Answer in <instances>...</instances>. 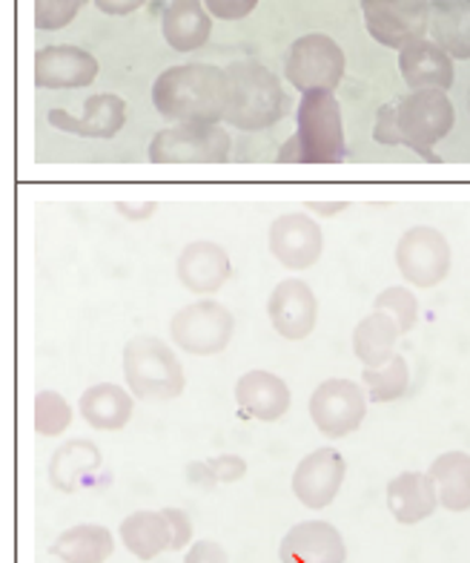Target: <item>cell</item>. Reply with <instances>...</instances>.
<instances>
[{"label": "cell", "instance_id": "obj_6", "mask_svg": "<svg viewBox=\"0 0 470 563\" xmlns=\"http://www.w3.org/2000/svg\"><path fill=\"white\" fill-rule=\"evenodd\" d=\"M169 336L178 351L190 356H215L227 351L235 336V317L227 305L201 297L199 302L178 308L169 319Z\"/></svg>", "mask_w": 470, "mask_h": 563}, {"label": "cell", "instance_id": "obj_12", "mask_svg": "<svg viewBox=\"0 0 470 563\" xmlns=\"http://www.w3.org/2000/svg\"><path fill=\"white\" fill-rule=\"evenodd\" d=\"M267 245L272 260L287 271H307L316 265L324 253L322 224L307 213L276 216L267 230Z\"/></svg>", "mask_w": 470, "mask_h": 563}, {"label": "cell", "instance_id": "obj_21", "mask_svg": "<svg viewBox=\"0 0 470 563\" xmlns=\"http://www.w3.org/2000/svg\"><path fill=\"white\" fill-rule=\"evenodd\" d=\"M161 32L169 49L195 53L213 35V15L204 0H169L161 15Z\"/></svg>", "mask_w": 470, "mask_h": 563}, {"label": "cell", "instance_id": "obj_11", "mask_svg": "<svg viewBox=\"0 0 470 563\" xmlns=\"http://www.w3.org/2000/svg\"><path fill=\"white\" fill-rule=\"evenodd\" d=\"M361 15L376 44L402 49L430 32V0H361Z\"/></svg>", "mask_w": 470, "mask_h": 563}, {"label": "cell", "instance_id": "obj_10", "mask_svg": "<svg viewBox=\"0 0 470 563\" xmlns=\"http://www.w3.org/2000/svg\"><path fill=\"white\" fill-rule=\"evenodd\" d=\"M368 391L347 377H331L310 394V420L324 438L338 440L361 429L368 417Z\"/></svg>", "mask_w": 470, "mask_h": 563}, {"label": "cell", "instance_id": "obj_8", "mask_svg": "<svg viewBox=\"0 0 470 563\" xmlns=\"http://www.w3.org/2000/svg\"><path fill=\"white\" fill-rule=\"evenodd\" d=\"M345 73V49L331 35H324V32H310V35H302L299 41H293L284 60V78L302 96L304 92H316V89L336 92Z\"/></svg>", "mask_w": 470, "mask_h": 563}, {"label": "cell", "instance_id": "obj_20", "mask_svg": "<svg viewBox=\"0 0 470 563\" xmlns=\"http://www.w3.org/2000/svg\"><path fill=\"white\" fill-rule=\"evenodd\" d=\"M399 73L407 89H445L456 81L454 55L439 46L434 37H419L399 49Z\"/></svg>", "mask_w": 470, "mask_h": 563}, {"label": "cell", "instance_id": "obj_19", "mask_svg": "<svg viewBox=\"0 0 470 563\" xmlns=\"http://www.w3.org/2000/svg\"><path fill=\"white\" fill-rule=\"evenodd\" d=\"M290 386L272 371L253 368L235 383V406L256 422H279L290 411Z\"/></svg>", "mask_w": 470, "mask_h": 563}, {"label": "cell", "instance_id": "obj_42", "mask_svg": "<svg viewBox=\"0 0 470 563\" xmlns=\"http://www.w3.org/2000/svg\"><path fill=\"white\" fill-rule=\"evenodd\" d=\"M307 210L324 216V219H336L338 213L347 210V201H307Z\"/></svg>", "mask_w": 470, "mask_h": 563}, {"label": "cell", "instance_id": "obj_32", "mask_svg": "<svg viewBox=\"0 0 470 563\" xmlns=\"http://www.w3.org/2000/svg\"><path fill=\"white\" fill-rule=\"evenodd\" d=\"M373 308L396 319L402 336L411 334L416 322H419V299H416V294L411 288H404V285H390V288H384L373 299Z\"/></svg>", "mask_w": 470, "mask_h": 563}, {"label": "cell", "instance_id": "obj_30", "mask_svg": "<svg viewBox=\"0 0 470 563\" xmlns=\"http://www.w3.org/2000/svg\"><path fill=\"white\" fill-rule=\"evenodd\" d=\"M361 386L370 402H396L411 388V365L402 354H393L384 365L361 368Z\"/></svg>", "mask_w": 470, "mask_h": 563}, {"label": "cell", "instance_id": "obj_29", "mask_svg": "<svg viewBox=\"0 0 470 563\" xmlns=\"http://www.w3.org/2000/svg\"><path fill=\"white\" fill-rule=\"evenodd\" d=\"M430 37L454 58L470 60V0H430Z\"/></svg>", "mask_w": 470, "mask_h": 563}, {"label": "cell", "instance_id": "obj_15", "mask_svg": "<svg viewBox=\"0 0 470 563\" xmlns=\"http://www.w3.org/2000/svg\"><path fill=\"white\" fill-rule=\"evenodd\" d=\"M101 75L92 53L72 44H52L35 53V84L41 89H83Z\"/></svg>", "mask_w": 470, "mask_h": 563}, {"label": "cell", "instance_id": "obj_25", "mask_svg": "<svg viewBox=\"0 0 470 563\" xmlns=\"http://www.w3.org/2000/svg\"><path fill=\"white\" fill-rule=\"evenodd\" d=\"M118 534L126 552L144 563L155 561L164 552H172V527L164 511H133L121 520Z\"/></svg>", "mask_w": 470, "mask_h": 563}, {"label": "cell", "instance_id": "obj_27", "mask_svg": "<svg viewBox=\"0 0 470 563\" xmlns=\"http://www.w3.org/2000/svg\"><path fill=\"white\" fill-rule=\"evenodd\" d=\"M402 336L396 319L384 311H370L352 328V354L361 363V368H376L384 365L390 356L396 354V342Z\"/></svg>", "mask_w": 470, "mask_h": 563}, {"label": "cell", "instance_id": "obj_39", "mask_svg": "<svg viewBox=\"0 0 470 563\" xmlns=\"http://www.w3.org/2000/svg\"><path fill=\"white\" fill-rule=\"evenodd\" d=\"M96 3L98 12H103V15L110 18H126L133 15V12H138L147 0H92Z\"/></svg>", "mask_w": 470, "mask_h": 563}, {"label": "cell", "instance_id": "obj_31", "mask_svg": "<svg viewBox=\"0 0 470 563\" xmlns=\"http://www.w3.org/2000/svg\"><path fill=\"white\" fill-rule=\"evenodd\" d=\"M72 406L60 391L35 394V431L41 438H60L72 426Z\"/></svg>", "mask_w": 470, "mask_h": 563}, {"label": "cell", "instance_id": "obj_22", "mask_svg": "<svg viewBox=\"0 0 470 563\" xmlns=\"http://www.w3.org/2000/svg\"><path fill=\"white\" fill-rule=\"evenodd\" d=\"M388 509L396 523L416 527L434 518L439 509V495L427 472H402L388 483Z\"/></svg>", "mask_w": 470, "mask_h": 563}, {"label": "cell", "instance_id": "obj_34", "mask_svg": "<svg viewBox=\"0 0 470 563\" xmlns=\"http://www.w3.org/2000/svg\"><path fill=\"white\" fill-rule=\"evenodd\" d=\"M206 468L219 486L221 483H238L247 475V460L238 457V454H215V457L206 460Z\"/></svg>", "mask_w": 470, "mask_h": 563}, {"label": "cell", "instance_id": "obj_35", "mask_svg": "<svg viewBox=\"0 0 470 563\" xmlns=\"http://www.w3.org/2000/svg\"><path fill=\"white\" fill-rule=\"evenodd\" d=\"M373 139L384 147H402V133H399V119H396V104H384L376 112V126Z\"/></svg>", "mask_w": 470, "mask_h": 563}, {"label": "cell", "instance_id": "obj_38", "mask_svg": "<svg viewBox=\"0 0 470 563\" xmlns=\"http://www.w3.org/2000/svg\"><path fill=\"white\" fill-rule=\"evenodd\" d=\"M184 563H230V555L219 541L204 538V541H192V547L187 549Z\"/></svg>", "mask_w": 470, "mask_h": 563}, {"label": "cell", "instance_id": "obj_2", "mask_svg": "<svg viewBox=\"0 0 470 563\" xmlns=\"http://www.w3.org/2000/svg\"><path fill=\"white\" fill-rule=\"evenodd\" d=\"M230 75V104L224 124L242 133H261L279 124L287 115L290 98L281 87L279 75L258 60L242 58L227 67Z\"/></svg>", "mask_w": 470, "mask_h": 563}, {"label": "cell", "instance_id": "obj_17", "mask_svg": "<svg viewBox=\"0 0 470 563\" xmlns=\"http://www.w3.org/2000/svg\"><path fill=\"white\" fill-rule=\"evenodd\" d=\"M46 121L60 133L81 135V139H115L126 124V101L115 92H96L83 101L81 119L55 107Z\"/></svg>", "mask_w": 470, "mask_h": 563}, {"label": "cell", "instance_id": "obj_9", "mask_svg": "<svg viewBox=\"0 0 470 563\" xmlns=\"http://www.w3.org/2000/svg\"><path fill=\"white\" fill-rule=\"evenodd\" d=\"M454 251L445 233L430 224H416L404 230L396 242V267L402 279L413 288H436L448 279Z\"/></svg>", "mask_w": 470, "mask_h": 563}, {"label": "cell", "instance_id": "obj_23", "mask_svg": "<svg viewBox=\"0 0 470 563\" xmlns=\"http://www.w3.org/2000/svg\"><path fill=\"white\" fill-rule=\"evenodd\" d=\"M103 463V454L92 440L72 438L60 443L49 457V486L60 495H72L89 483V477L98 475Z\"/></svg>", "mask_w": 470, "mask_h": 563}, {"label": "cell", "instance_id": "obj_1", "mask_svg": "<svg viewBox=\"0 0 470 563\" xmlns=\"http://www.w3.org/2000/svg\"><path fill=\"white\" fill-rule=\"evenodd\" d=\"M227 104V67L192 60L164 69L153 84V107L172 124H215L224 121Z\"/></svg>", "mask_w": 470, "mask_h": 563}, {"label": "cell", "instance_id": "obj_43", "mask_svg": "<svg viewBox=\"0 0 470 563\" xmlns=\"http://www.w3.org/2000/svg\"><path fill=\"white\" fill-rule=\"evenodd\" d=\"M279 164H302V147H299V135L295 133L279 150Z\"/></svg>", "mask_w": 470, "mask_h": 563}, {"label": "cell", "instance_id": "obj_41", "mask_svg": "<svg viewBox=\"0 0 470 563\" xmlns=\"http://www.w3.org/2000/svg\"><path fill=\"white\" fill-rule=\"evenodd\" d=\"M155 210H158L155 201H147V205H130V201H121V205H118V213H124L130 222H144V219H149Z\"/></svg>", "mask_w": 470, "mask_h": 563}, {"label": "cell", "instance_id": "obj_28", "mask_svg": "<svg viewBox=\"0 0 470 563\" xmlns=\"http://www.w3.org/2000/svg\"><path fill=\"white\" fill-rule=\"evenodd\" d=\"M427 475L434 481L441 509L462 515L470 511V454L445 452L430 463Z\"/></svg>", "mask_w": 470, "mask_h": 563}, {"label": "cell", "instance_id": "obj_14", "mask_svg": "<svg viewBox=\"0 0 470 563\" xmlns=\"http://www.w3.org/2000/svg\"><path fill=\"white\" fill-rule=\"evenodd\" d=\"M347 477V460L342 452L322 445L316 452L302 457V463L293 472V495L302 506L313 511H322L333 504L345 486Z\"/></svg>", "mask_w": 470, "mask_h": 563}, {"label": "cell", "instance_id": "obj_5", "mask_svg": "<svg viewBox=\"0 0 470 563\" xmlns=\"http://www.w3.org/2000/svg\"><path fill=\"white\" fill-rule=\"evenodd\" d=\"M402 147L425 162H439L434 147L454 130L456 110L445 89H411L396 104Z\"/></svg>", "mask_w": 470, "mask_h": 563}, {"label": "cell", "instance_id": "obj_26", "mask_svg": "<svg viewBox=\"0 0 470 563\" xmlns=\"http://www.w3.org/2000/svg\"><path fill=\"white\" fill-rule=\"evenodd\" d=\"M115 552V534L101 523H78L55 538L49 555L60 563H107Z\"/></svg>", "mask_w": 470, "mask_h": 563}, {"label": "cell", "instance_id": "obj_18", "mask_svg": "<svg viewBox=\"0 0 470 563\" xmlns=\"http://www.w3.org/2000/svg\"><path fill=\"white\" fill-rule=\"evenodd\" d=\"M281 563H347V543L327 520H302L279 543Z\"/></svg>", "mask_w": 470, "mask_h": 563}, {"label": "cell", "instance_id": "obj_13", "mask_svg": "<svg viewBox=\"0 0 470 563\" xmlns=\"http://www.w3.org/2000/svg\"><path fill=\"white\" fill-rule=\"evenodd\" d=\"M267 317L272 331L287 342H302L316 331L318 299L304 279H281L270 290Z\"/></svg>", "mask_w": 470, "mask_h": 563}, {"label": "cell", "instance_id": "obj_33", "mask_svg": "<svg viewBox=\"0 0 470 563\" xmlns=\"http://www.w3.org/2000/svg\"><path fill=\"white\" fill-rule=\"evenodd\" d=\"M89 0H35V26L41 32L67 30Z\"/></svg>", "mask_w": 470, "mask_h": 563}, {"label": "cell", "instance_id": "obj_7", "mask_svg": "<svg viewBox=\"0 0 470 563\" xmlns=\"http://www.w3.org/2000/svg\"><path fill=\"white\" fill-rule=\"evenodd\" d=\"M230 139L224 121L215 124H176L155 133L147 156L153 164H224L230 162Z\"/></svg>", "mask_w": 470, "mask_h": 563}, {"label": "cell", "instance_id": "obj_4", "mask_svg": "<svg viewBox=\"0 0 470 563\" xmlns=\"http://www.w3.org/2000/svg\"><path fill=\"white\" fill-rule=\"evenodd\" d=\"M302 164H338L347 158V135L336 92H304L295 112Z\"/></svg>", "mask_w": 470, "mask_h": 563}, {"label": "cell", "instance_id": "obj_37", "mask_svg": "<svg viewBox=\"0 0 470 563\" xmlns=\"http://www.w3.org/2000/svg\"><path fill=\"white\" fill-rule=\"evenodd\" d=\"M261 0H204V7L210 9V15L219 21H242V18L253 15Z\"/></svg>", "mask_w": 470, "mask_h": 563}, {"label": "cell", "instance_id": "obj_36", "mask_svg": "<svg viewBox=\"0 0 470 563\" xmlns=\"http://www.w3.org/2000/svg\"><path fill=\"white\" fill-rule=\"evenodd\" d=\"M167 515L169 527H172V552H184V549L192 547V518L187 515L184 509H178V506H167L161 509Z\"/></svg>", "mask_w": 470, "mask_h": 563}, {"label": "cell", "instance_id": "obj_40", "mask_svg": "<svg viewBox=\"0 0 470 563\" xmlns=\"http://www.w3.org/2000/svg\"><path fill=\"white\" fill-rule=\"evenodd\" d=\"M187 481L192 483V486H199V489H206L213 492L219 483L213 481V475H210V468H206V460H195V463H190L187 466Z\"/></svg>", "mask_w": 470, "mask_h": 563}, {"label": "cell", "instance_id": "obj_16", "mask_svg": "<svg viewBox=\"0 0 470 563\" xmlns=\"http://www.w3.org/2000/svg\"><path fill=\"white\" fill-rule=\"evenodd\" d=\"M178 282L195 297H213L219 294L233 276V262L230 253L210 239H195L184 251L178 253L176 262Z\"/></svg>", "mask_w": 470, "mask_h": 563}, {"label": "cell", "instance_id": "obj_3", "mask_svg": "<svg viewBox=\"0 0 470 563\" xmlns=\"http://www.w3.org/2000/svg\"><path fill=\"white\" fill-rule=\"evenodd\" d=\"M124 383L135 400L169 402L187 388V371L161 336L138 334L124 345Z\"/></svg>", "mask_w": 470, "mask_h": 563}, {"label": "cell", "instance_id": "obj_24", "mask_svg": "<svg viewBox=\"0 0 470 563\" xmlns=\"http://www.w3.org/2000/svg\"><path fill=\"white\" fill-rule=\"evenodd\" d=\"M78 411L96 431H124L133 420L135 394L118 383H96L81 394Z\"/></svg>", "mask_w": 470, "mask_h": 563}]
</instances>
